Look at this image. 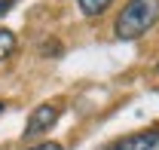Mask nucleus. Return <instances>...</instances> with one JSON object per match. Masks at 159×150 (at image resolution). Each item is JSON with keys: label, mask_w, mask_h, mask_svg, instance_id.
<instances>
[{"label": "nucleus", "mask_w": 159, "mask_h": 150, "mask_svg": "<svg viewBox=\"0 0 159 150\" xmlns=\"http://www.w3.org/2000/svg\"><path fill=\"white\" fill-rule=\"evenodd\" d=\"M101 150H159V129H147V132H135L125 135L119 141H110Z\"/></svg>", "instance_id": "nucleus-3"}, {"label": "nucleus", "mask_w": 159, "mask_h": 150, "mask_svg": "<svg viewBox=\"0 0 159 150\" xmlns=\"http://www.w3.org/2000/svg\"><path fill=\"white\" fill-rule=\"evenodd\" d=\"M159 21V0H129L113 21V34L119 40H138Z\"/></svg>", "instance_id": "nucleus-1"}, {"label": "nucleus", "mask_w": 159, "mask_h": 150, "mask_svg": "<svg viewBox=\"0 0 159 150\" xmlns=\"http://www.w3.org/2000/svg\"><path fill=\"white\" fill-rule=\"evenodd\" d=\"M12 52H16V34L6 31V28H0V61L9 58Z\"/></svg>", "instance_id": "nucleus-5"}, {"label": "nucleus", "mask_w": 159, "mask_h": 150, "mask_svg": "<svg viewBox=\"0 0 159 150\" xmlns=\"http://www.w3.org/2000/svg\"><path fill=\"white\" fill-rule=\"evenodd\" d=\"M16 3H19V0H0V16H6V12H9Z\"/></svg>", "instance_id": "nucleus-7"}, {"label": "nucleus", "mask_w": 159, "mask_h": 150, "mask_svg": "<svg viewBox=\"0 0 159 150\" xmlns=\"http://www.w3.org/2000/svg\"><path fill=\"white\" fill-rule=\"evenodd\" d=\"M25 150H61L58 141H43V144H34V147H25Z\"/></svg>", "instance_id": "nucleus-6"}, {"label": "nucleus", "mask_w": 159, "mask_h": 150, "mask_svg": "<svg viewBox=\"0 0 159 150\" xmlns=\"http://www.w3.org/2000/svg\"><path fill=\"white\" fill-rule=\"evenodd\" d=\"M110 3H113V0H80V9H83L86 19H98Z\"/></svg>", "instance_id": "nucleus-4"}, {"label": "nucleus", "mask_w": 159, "mask_h": 150, "mask_svg": "<svg viewBox=\"0 0 159 150\" xmlns=\"http://www.w3.org/2000/svg\"><path fill=\"white\" fill-rule=\"evenodd\" d=\"M58 116H61L58 104H40V107H34V113L28 116V126H25V138H28V141L40 138L43 132H49L58 123Z\"/></svg>", "instance_id": "nucleus-2"}, {"label": "nucleus", "mask_w": 159, "mask_h": 150, "mask_svg": "<svg viewBox=\"0 0 159 150\" xmlns=\"http://www.w3.org/2000/svg\"><path fill=\"white\" fill-rule=\"evenodd\" d=\"M3 107H6V104H0V113H3Z\"/></svg>", "instance_id": "nucleus-8"}]
</instances>
